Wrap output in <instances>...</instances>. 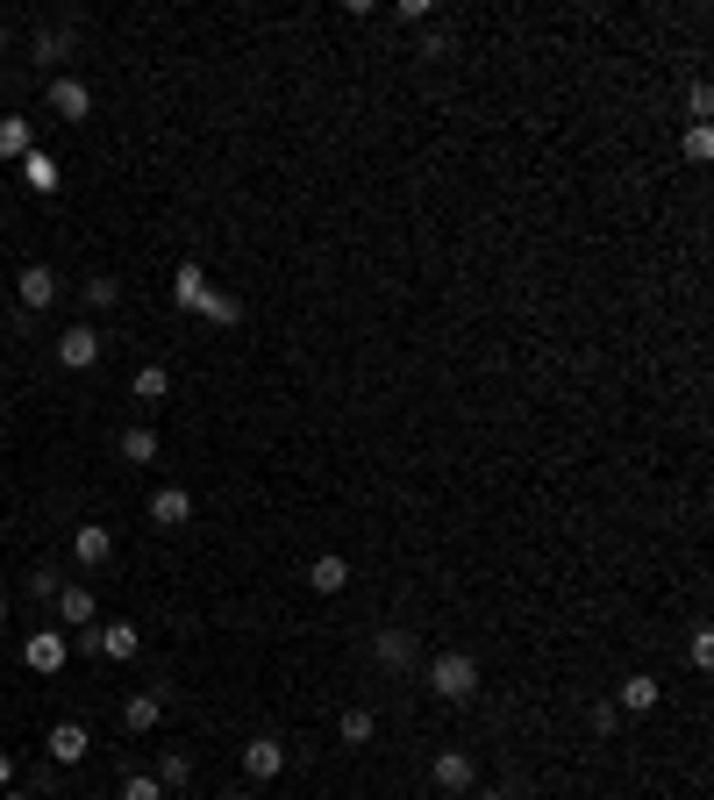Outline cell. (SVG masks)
<instances>
[{
    "label": "cell",
    "mask_w": 714,
    "mask_h": 800,
    "mask_svg": "<svg viewBox=\"0 0 714 800\" xmlns=\"http://www.w3.org/2000/svg\"><path fill=\"white\" fill-rule=\"evenodd\" d=\"M679 150H686L693 164H707V158H714V129H707V122H693V129H686V143H679Z\"/></svg>",
    "instance_id": "cell-29"
},
{
    "label": "cell",
    "mask_w": 714,
    "mask_h": 800,
    "mask_svg": "<svg viewBox=\"0 0 714 800\" xmlns=\"http://www.w3.org/2000/svg\"><path fill=\"white\" fill-rule=\"evenodd\" d=\"M615 707H621V715H650V707H658V679L629 672V679H621V693H615Z\"/></svg>",
    "instance_id": "cell-16"
},
{
    "label": "cell",
    "mask_w": 714,
    "mask_h": 800,
    "mask_svg": "<svg viewBox=\"0 0 714 800\" xmlns=\"http://www.w3.org/2000/svg\"><path fill=\"white\" fill-rule=\"evenodd\" d=\"M57 622H65V629H94L100 622L94 586H57Z\"/></svg>",
    "instance_id": "cell-8"
},
{
    "label": "cell",
    "mask_w": 714,
    "mask_h": 800,
    "mask_svg": "<svg viewBox=\"0 0 714 800\" xmlns=\"http://www.w3.org/2000/svg\"><path fill=\"white\" fill-rule=\"evenodd\" d=\"M100 351H108V343H100V329H94V322H72L65 337H57V365H65V372H94V365H100Z\"/></svg>",
    "instance_id": "cell-2"
},
{
    "label": "cell",
    "mask_w": 714,
    "mask_h": 800,
    "mask_svg": "<svg viewBox=\"0 0 714 800\" xmlns=\"http://www.w3.org/2000/svg\"><path fill=\"white\" fill-rule=\"evenodd\" d=\"M129 394H136V401H150V407H158L164 394H172V372H164V365H143V372H136V380H129Z\"/></svg>",
    "instance_id": "cell-23"
},
{
    "label": "cell",
    "mask_w": 714,
    "mask_h": 800,
    "mask_svg": "<svg viewBox=\"0 0 714 800\" xmlns=\"http://www.w3.org/2000/svg\"><path fill=\"white\" fill-rule=\"evenodd\" d=\"M43 750H51V765H79L86 750H94V736H86V722H51Z\"/></svg>",
    "instance_id": "cell-7"
},
{
    "label": "cell",
    "mask_w": 714,
    "mask_h": 800,
    "mask_svg": "<svg viewBox=\"0 0 714 800\" xmlns=\"http://www.w3.org/2000/svg\"><path fill=\"white\" fill-rule=\"evenodd\" d=\"M429 686H436V701H450V707L472 701L479 693V658L472 651H436L429 658Z\"/></svg>",
    "instance_id": "cell-1"
},
{
    "label": "cell",
    "mask_w": 714,
    "mask_h": 800,
    "mask_svg": "<svg viewBox=\"0 0 714 800\" xmlns=\"http://www.w3.org/2000/svg\"><path fill=\"white\" fill-rule=\"evenodd\" d=\"M429 779H436V793H472V758L465 750H436V765H429Z\"/></svg>",
    "instance_id": "cell-10"
},
{
    "label": "cell",
    "mask_w": 714,
    "mask_h": 800,
    "mask_svg": "<svg viewBox=\"0 0 714 800\" xmlns=\"http://www.w3.org/2000/svg\"><path fill=\"white\" fill-rule=\"evenodd\" d=\"M230 800H251V793H230Z\"/></svg>",
    "instance_id": "cell-37"
},
{
    "label": "cell",
    "mask_w": 714,
    "mask_h": 800,
    "mask_svg": "<svg viewBox=\"0 0 714 800\" xmlns=\"http://www.w3.org/2000/svg\"><path fill=\"white\" fill-rule=\"evenodd\" d=\"M121 465H158V429H143V422H136V429H121Z\"/></svg>",
    "instance_id": "cell-20"
},
{
    "label": "cell",
    "mask_w": 714,
    "mask_h": 800,
    "mask_svg": "<svg viewBox=\"0 0 714 800\" xmlns=\"http://www.w3.org/2000/svg\"><path fill=\"white\" fill-rule=\"evenodd\" d=\"M79 300H86V308H94V314H108V308H115V300H121V286L108 279V271H94V279H86V286H79Z\"/></svg>",
    "instance_id": "cell-24"
},
{
    "label": "cell",
    "mask_w": 714,
    "mask_h": 800,
    "mask_svg": "<svg viewBox=\"0 0 714 800\" xmlns=\"http://www.w3.org/2000/svg\"><path fill=\"white\" fill-rule=\"evenodd\" d=\"M22 186H29V193H43V201H51V193L65 186V172H57V158H51V150H29V158H22Z\"/></svg>",
    "instance_id": "cell-14"
},
{
    "label": "cell",
    "mask_w": 714,
    "mask_h": 800,
    "mask_svg": "<svg viewBox=\"0 0 714 800\" xmlns=\"http://www.w3.org/2000/svg\"><path fill=\"white\" fill-rule=\"evenodd\" d=\"M65 51H72V29H36V57L43 65H57Z\"/></svg>",
    "instance_id": "cell-27"
},
{
    "label": "cell",
    "mask_w": 714,
    "mask_h": 800,
    "mask_svg": "<svg viewBox=\"0 0 714 800\" xmlns=\"http://www.w3.org/2000/svg\"><path fill=\"white\" fill-rule=\"evenodd\" d=\"M43 108H51L57 122H86V115H94V86H86V79H51Z\"/></svg>",
    "instance_id": "cell-5"
},
{
    "label": "cell",
    "mask_w": 714,
    "mask_h": 800,
    "mask_svg": "<svg viewBox=\"0 0 714 800\" xmlns=\"http://www.w3.org/2000/svg\"><path fill=\"white\" fill-rule=\"evenodd\" d=\"M164 722V693H129V701H121V729L129 736H150Z\"/></svg>",
    "instance_id": "cell-12"
},
{
    "label": "cell",
    "mask_w": 714,
    "mask_h": 800,
    "mask_svg": "<svg viewBox=\"0 0 714 800\" xmlns=\"http://www.w3.org/2000/svg\"><path fill=\"white\" fill-rule=\"evenodd\" d=\"M172 300L193 314V308L207 300V271H201V265H179V271H172Z\"/></svg>",
    "instance_id": "cell-21"
},
{
    "label": "cell",
    "mask_w": 714,
    "mask_h": 800,
    "mask_svg": "<svg viewBox=\"0 0 714 800\" xmlns=\"http://www.w3.org/2000/svg\"><path fill=\"white\" fill-rule=\"evenodd\" d=\"M472 800H508V793H500V787H493V793H472Z\"/></svg>",
    "instance_id": "cell-34"
},
{
    "label": "cell",
    "mask_w": 714,
    "mask_h": 800,
    "mask_svg": "<svg viewBox=\"0 0 714 800\" xmlns=\"http://www.w3.org/2000/svg\"><path fill=\"white\" fill-rule=\"evenodd\" d=\"M187 779H193V758H187V750H164V758H158V787L172 793V787H187Z\"/></svg>",
    "instance_id": "cell-25"
},
{
    "label": "cell",
    "mask_w": 714,
    "mask_h": 800,
    "mask_svg": "<svg viewBox=\"0 0 714 800\" xmlns=\"http://www.w3.org/2000/svg\"><path fill=\"white\" fill-rule=\"evenodd\" d=\"M193 314H201V322H215V329H236V322H243V300L222 294V286H207V300H201Z\"/></svg>",
    "instance_id": "cell-19"
},
{
    "label": "cell",
    "mask_w": 714,
    "mask_h": 800,
    "mask_svg": "<svg viewBox=\"0 0 714 800\" xmlns=\"http://www.w3.org/2000/svg\"><path fill=\"white\" fill-rule=\"evenodd\" d=\"M29 150H36V129H29L22 115H0V158H8V164H22Z\"/></svg>",
    "instance_id": "cell-18"
},
{
    "label": "cell",
    "mask_w": 714,
    "mask_h": 800,
    "mask_svg": "<svg viewBox=\"0 0 714 800\" xmlns=\"http://www.w3.org/2000/svg\"><path fill=\"white\" fill-rule=\"evenodd\" d=\"M65 658H72V643L57 637V629H36V637H22V665L36 672V679H51V672H65Z\"/></svg>",
    "instance_id": "cell-4"
},
{
    "label": "cell",
    "mask_w": 714,
    "mask_h": 800,
    "mask_svg": "<svg viewBox=\"0 0 714 800\" xmlns=\"http://www.w3.org/2000/svg\"><path fill=\"white\" fill-rule=\"evenodd\" d=\"M0 51H8V22H0Z\"/></svg>",
    "instance_id": "cell-36"
},
{
    "label": "cell",
    "mask_w": 714,
    "mask_h": 800,
    "mask_svg": "<svg viewBox=\"0 0 714 800\" xmlns=\"http://www.w3.org/2000/svg\"><path fill=\"white\" fill-rule=\"evenodd\" d=\"M243 772H251L257 787H265V779H279L286 772V744H279V736H251V744H243Z\"/></svg>",
    "instance_id": "cell-6"
},
{
    "label": "cell",
    "mask_w": 714,
    "mask_h": 800,
    "mask_svg": "<svg viewBox=\"0 0 714 800\" xmlns=\"http://www.w3.org/2000/svg\"><path fill=\"white\" fill-rule=\"evenodd\" d=\"M372 658L386 672H407V665H415V629H379V637H372Z\"/></svg>",
    "instance_id": "cell-11"
},
{
    "label": "cell",
    "mask_w": 714,
    "mask_h": 800,
    "mask_svg": "<svg viewBox=\"0 0 714 800\" xmlns=\"http://www.w3.org/2000/svg\"><path fill=\"white\" fill-rule=\"evenodd\" d=\"M337 736H343V744H372V736H379V715H372V707H343V722H337Z\"/></svg>",
    "instance_id": "cell-22"
},
{
    "label": "cell",
    "mask_w": 714,
    "mask_h": 800,
    "mask_svg": "<svg viewBox=\"0 0 714 800\" xmlns=\"http://www.w3.org/2000/svg\"><path fill=\"white\" fill-rule=\"evenodd\" d=\"M707 108H714V94H707L701 79H693V86H686V115H707Z\"/></svg>",
    "instance_id": "cell-31"
},
{
    "label": "cell",
    "mask_w": 714,
    "mask_h": 800,
    "mask_svg": "<svg viewBox=\"0 0 714 800\" xmlns=\"http://www.w3.org/2000/svg\"><path fill=\"white\" fill-rule=\"evenodd\" d=\"M121 800H164L158 772H129V779H121Z\"/></svg>",
    "instance_id": "cell-28"
},
{
    "label": "cell",
    "mask_w": 714,
    "mask_h": 800,
    "mask_svg": "<svg viewBox=\"0 0 714 800\" xmlns=\"http://www.w3.org/2000/svg\"><path fill=\"white\" fill-rule=\"evenodd\" d=\"M14 300H22V314L57 308V271L51 265H22V271H14Z\"/></svg>",
    "instance_id": "cell-3"
},
{
    "label": "cell",
    "mask_w": 714,
    "mask_h": 800,
    "mask_svg": "<svg viewBox=\"0 0 714 800\" xmlns=\"http://www.w3.org/2000/svg\"><path fill=\"white\" fill-rule=\"evenodd\" d=\"M0 800H43V793H22V787H8V793H0Z\"/></svg>",
    "instance_id": "cell-33"
},
{
    "label": "cell",
    "mask_w": 714,
    "mask_h": 800,
    "mask_svg": "<svg viewBox=\"0 0 714 800\" xmlns=\"http://www.w3.org/2000/svg\"><path fill=\"white\" fill-rule=\"evenodd\" d=\"M150 522H158V530H187L193 522V493L187 487H158L150 493Z\"/></svg>",
    "instance_id": "cell-9"
},
{
    "label": "cell",
    "mask_w": 714,
    "mask_h": 800,
    "mask_svg": "<svg viewBox=\"0 0 714 800\" xmlns=\"http://www.w3.org/2000/svg\"><path fill=\"white\" fill-rule=\"evenodd\" d=\"M686 658H693V672L714 665V637H707V629H693V637H686Z\"/></svg>",
    "instance_id": "cell-30"
},
{
    "label": "cell",
    "mask_w": 714,
    "mask_h": 800,
    "mask_svg": "<svg viewBox=\"0 0 714 800\" xmlns=\"http://www.w3.org/2000/svg\"><path fill=\"white\" fill-rule=\"evenodd\" d=\"M0 622H8V594H0Z\"/></svg>",
    "instance_id": "cell-35"
},
{
    "label": "cell",
    "mask_w": 714,
    "mask_h": 800,
    "mask_svg": "<svg viewBox=\"0 0 714 800\" xmlns=\"http://www.w3.org/2000/svg\"><path fill=\"white\" fill-rule=\"evenodd\" d=\"M14 787V758H8V750H0V793H8Z\"/></svg>",
    "instance_id": "cell-32"
},
{
    "label": "cell",
    "mask_w": 714,
    "mask_h": 800,
    "mask_svg": "<svg viewBox=\"0 0 714 800\" xmlns=\"http://www.w3.org/2000/svg\"><path fill=\"white\" fill-rule=\"evenodd\" d=\"M100 658H115V665H129L136 651H143V637H136V622H100Z\"/></svg>",
    "instance_id": "cell-15"
},
{
    "label": "cell",
    "mask_w": 714,
    "mask_h": 800,
    "mask_svg": "<svg viewBox=\"0 0 714 800\" xmlns=\"http://www.w3.org/2000/svg\"><path fill=\"white\" fill-rule=\"evenodd\" d=\"M57 586H65V579H57V572H51V565H36V572H22V594H29V600H57Z\"/></svg>",
    "instance_id": "cell-26"
},
{
    "label": "cell",
    "mask_w": 714,
    "mask_h": 800,
    "mask_svg": "<svg viewBox=\"0 0 714 800\" xmlns=\"http://www.w3.org/2000/svg\"><path fill=\"white\" fill-rule=\"evenodd\" d=\"M72 557H79V565H108V557H115V530H108V522H79Z\"/></svg>",
    "instance_id": "cell-13"
},
{
    "label": "cell",
    "mask_w": 714,
    "mask_h": 800,
    "mask_svg": "<svg viewBox=\"0 0 714 800\" xmlns=\"http://www.w3.org/2000/svg\"><path fill=\"white\" fill-rule=\"evenodd\" d=\"M308 586H315V594H343V586H351V565H343L337 551H322V557L308 565Z\"/></svg>",
    "instance_id": "cell-17"
}]
</instances>
